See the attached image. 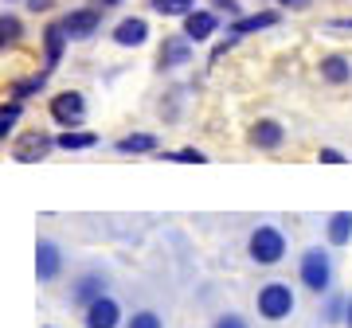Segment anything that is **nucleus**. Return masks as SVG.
I'll list each match as a JSON object with an SVG mask.
<instances>
[{
    "instance_id": "22",
    "label": "nucleus",
    "mask_w": 352,
    "mask_h": 328,
    "mask_svg": "<svg viewBox=\"0 0 352 328\" xmlns=\"http://www.w3.org/2000/svg\"><path fill=\"white\" fill-rule=\"evenodd\" d=\"M75 297H78V301H98V297H102V281L98 278H87L75 290Z\"/></svg>"
},
{
    "instance_id": "29",
    "label": "nucleus",
    "mask_w": 352,
    "mask_h": 328,
    "mask_svg": "<svg viewBox=\"0 0 352 328\" xmlns=\"http://www.w3.org/2000/svg\"><path fill=\"white\" fill-rule=\"evenodd\" d=\"M215 8H227V12H235L239 4H235V0H215Z\"/></svg>"
},
{
    "instance_id": "11",
    "label": "nucleus",
    "mask_w": 352,
    "mask_h": 328,
    "mask_svg": "<svg viewBox=\"0 0 352 328\" xmlns=\"http://www.w3.org/2000/svg\"><path fill=\"white\" fill-rule=\"evenodd\" d=\"M215 32V16L212 12H188L184 16V36L188 39H208Z\"/></svg>"
},
{
    "instance_id": "5",
    "label": "nucleus",
    "mask_w": 352,
    "mask_h": 328,
    "mask_svg": "<svg viewBox=\"0 0 352 328\" xmlns=\"http://www.w3.org/2000/svg\"><path fill=\"white\" fill-rule=\"evenodd\" d=\"M302 281L309 285V290H329V258L321 250H309L302 258Z\"/></svg>"
},
{
    "instance_id": "10",
    "label": "nucleus",
    "mask_w": 352,
    "mask_h": 328,
    "mask_svg": "<svg viewBox=\"0 0 352 328\" xmlns=\"http://www.w3.org/2000/svg\"><path fill=\"white\" fill-rule=\"evenodd\" d=\"M36 270H39V278H43V281H51L55 274H59V250H55V242H39Z\"/></svg>"
},
{
    "instance_id": "18",
    "label": "nucleus",
    "mask_w": 352,
    "mask_h": 328,
    "mask_svg": "<svg viewBox=\"0 0 352 328\" xmlns=\"http://www.w3.org/2000/svg\"><path fill=\"white\" fill-rule=\"evenodd\" d=\"M153 8L161 16H188L196 8V0H153Z\"/></svg>"
},
{
    "instance_id": "31",
    "label": "nucleus",
    "mask_w": 352,
    "mask_h": 328,
    "mask_svg": "<svg viewBox=\"0 0 352 328\" xmlns=\"http://www.w3.org/2000/svg\"><path fill=\"white\" fill-rule=\"evenodd\" d=\"M98 4H102V8H110V4H118V0H98Z\"/></svg>"
},
{
    "instance_id": "3",
    "label": "nucleus",
    "mask_w": 352,
    "mask_h": 328,
    "mask_svg": "<svg viewBox=\"0 0 352 328\" xmlns=\"http://www.w3.org/2000/svg\"><path fill=\"white\" fill-rule=\"evenodd\" d=\"M82 114H87V102H82V94H75V90H63V94L51 98V117H55L59 126H78Z\"/></svg>"
},
{
    "instance_id": "16",
    "label": "nucleus",
    "mask_w": 352,
    "mask_h": 328,
    "mask_svg": "<svg viewBox=\"0 0 352 328\" xmlns=\"http://www.w3.org/2000/svg\"><path fill=\"white\" fill-rule=\"evenodd\" d=\"M352 239V211H337L329 219V242L333 246H344Z\"/></svg>"
},
{
    "instance_id": "27",
    "label": "nucleus",
    "mask_w": 352,
    "mask_h": 328,
    "mask_svg": "<svg viewBox=\"0 0 352 328\" xmlns=\"http://www.w3.org/2000/svg\"><path fill=\"white\" fill-rule=\"evenodd\" d=\"M215 328H247V325H243L239 316H223V320H219Z\"/></svg>"
},
{
    "instance_id": "20",
    "label": "nucleus",
    "mask_w": 352,
    "mask_h": 328,
    "mask_svg": "<svg viewBox=\"0 0 352 328\" xmlns=\"http://www.w3.org/2000/svg\"><path fill=\"white\" fill-rule=\"evenodd\" d=\"M16 39H20V20H16V16H4V20H0V43L8 47Z\"/></svg>"
},
{
    "instance_id": "15",
    "label": "nucleus",
    "mask_w": 352,
    "mask_h": 328,
    "mask_svg": "<svg viewBox=\"0 0 352 328\" xmlns=\"http://www.w3.org/2000/svg\"><path fill=\"white\" fill-rule=\"evenodd\" d=\"M321 78L325 82H349L352 78V67L344 55H329V59H321Z\"/></svg>"
},
{
    "instance_id": "2",
    "label": "nucleus",
    "mask_w": 352,
    "mask_h": 328,
    "mask_svg": "<svg viewBox=\"0 0 352 328\" xmlns=\"http://www.w3.org/2000/svg\"><path fill=\"white\" fill-rule=\"evenodd\" d=\"M289 309H294V293H289V285L274 281V285L258 290V313H263L266 320H282V316H289Z\"/></svg>"
},
{
    "instance_id": "32",
    "label": "nucleus",
    "mask_w": 352,
    "mask_h": 328,
    "mask_svg": "<svg viewBox=\"0 0 352 328\" xmlns=\"http://www.w3.org/2000/svg\"><path fill=\"white\" fill-rule=\"evenodd\" d=\"M349 328H352V305H349Z\"/></svg>"
},
{
    "instance_id": "8",
    "label": "nucleus",
    "mask_w": 352,
    "mask_h": 328,
    "mask_svg": "<svg viewBox=\"0 0 352 328\" xmlns=\"http://www.w3.org/2000/svg\"><path fill=\"white\" fill-rule=\"evenodd\" d=\"M145 36H149V24L145 20H122V24L113 27V39L122 43V47H138V43H145Z\"/></svg>"
},
{
    "instance_id": "13",
    "label": "nucleus",
    "mask_w": 352,
    "mask_h": 328,
    "mask_svg": "<svg viewBox=\"0 0 352 328\" xmlns=\"http://www.w3.org/2000/svg\"><path fill=\"white\" fill-rule=\"evenodd\" d=\"M278 12H258V16H243L231 24V36H247V32H263V27H274Z\"/></svg>"
},
{
    "instance_id": "14",
    "label": "nucleus",
    "mask_w": 352,
    "mask_h": 328,
    "mask_svg": "<svg viewBox=\"0 0 352 328\" xmlns=\"http://www.w3.org/2000/svg\"><path fill=\"white\" fill-rule=\"evenodd\" d=\"M43 43H47V67H55V63H59V55H63V43H67L63 20H59V24H47V32H43Z\"/></svg>"
},
{
    "instance_id": "21",
    "label": "nucleus",
    "mask_w": 352,
    "mask_h": 328,
    "mask_svg": "<svg viewBox=\"0 0 352 328\" xmlns=\"http://www.w3.org/2000/svg\"><path fill=\"white\" fill-rule=\"evenodd\" d=\"M16 121H20V102H8V106L0 110V133L8 137V129H12Z\"/></svg>"
},
{
    "instance_id": "1",
    "label": "nucleus",
    "mask_w": 352,
    "mask_h": 328,
    "mask_svg": "<svg viewBox=\"0 0 352 328\" xmlns=\"http://www.w3.org/2000/svg\"><path fill=\"white\" fill-rule=\"evenodd\" d=\"M282 254H286V239H282V231L278 227H258L251 235V258L258 266L282 262Z\"/></svg>"
},
{
    "instance_id": "17",
    "label": "nucleus",
    "mask_w": 352,
    "mask_h": 328,
    "mask_svg": "<svg viewBox=\"0 0 352 328\" xmlns=\"http://www.w3.org/2000/svg\"><path fill=\"white\" fill-rule=\"evenodd\" d=\"M118 149L122 152H153L157 149V137H153V133H133V137L118 141Z\"/></svg>"
},
{
    "instance_id": "23",
    "label": "nucleus",
    "mask_w": 352,
    "mask_h": 328,
    "mask_svg": "<svg viewBox=\"0 0 352 328\" xmlns=\"http://www.w3.org/2000/svg\"><path fill=\"white\" fill-rule=\"evenodd\" d=\"M164 161H184V164H204L208 156L196 149H180V152H164Z\"/></svg>"
},
{
    "instance_id": "6",
    "label": "nucleus",
    "mask_w": 352,
    "mask_h": 328,
    "mask_svg": "<svg viewBox=\"0 0 352 328\" xmlns=\"http://www.w3.org/2000/svg\"><path fill=\"white\" fill-rule=\"evenodd\" d=\"M98 8H78V12H71L63 20V27H67V36L71 39H87V36H94V27H98Z\"/></svg>"
},
{
    "instance_id": "9",
    "label": "nucleus",
    "mask_w": 352,
    "mask_h": 328,
    "mask_svg": "<svg viewBox=\"0 0 352 328\" xmlns=\"http://www.w3.org/2000/svg\"><path fill=\"white\" fill-rule=\"evenodd\" d=\"M251 145H258V149L282 145V126H278V121H254L251 126Z\"/></svg>"
},
{
    "instance_id": "24",
    "label": "nucleus",
    "mask_w": 352,
    "mask_h": 328,
    "mask_svg": "<svg viewBox=\"0 0 352 328\" xmlns=\"http://www.w3.org/2000/svg\"><path fill=\"white\" fill-rule=\"evenodd\" d=\"M129 328H161V316H157V313H138Z\"/></svg>"
},
{
    "instance_id": "19",
    "label": "nucleus",
    "mask_w": 352,
    "mask_h": 328,
    "mask_svg": "<svg viewBox=\"0 0 352 328\" xmlns=\"http://www.w3.org/2000/svg\"><path fill=\"white\" fill-rule=\"evenodd\" d=\"M55 145H63V149H90V145H98V137L94 133H63Z\"/></svg>"
},
{
    "instance_id": "7",
    "label": "nucleus",
    "mask_w": 352,
    "mask_h": 328,
    "mask_svg": "<svg viewBox=\"0 0 352 328\" xmlns=\"http://www.w3.org/2000/svg\"><path fill=\"white\" fill-rule=\"evenodd\" d=\"M118 325V301L113 297H98L87 309V328H113Z\"/></svg>"
},
{
    "instance_id": "12",
    "label": "nucleus",
    "mask_w": 352,
    "mask_h": 328,
    "mask_svg": "<svg viewBox=\"0 0 352 328\" xmlns=\"http://www.w3.org/2000/svg\"><path fill=\"white\" fill-rule=\"evenodd\" d=\"M188 39H164V47H161V71H168V67H176V63H188Z\"/></svg>"
},
{
    "instance_id": "4",
    "label": "nucleus",
    "mask_w": 352,
    "mask_h": 328,
    "mask_svg": "<svg viewBox=\"0 0 352 328\" xmlns=\"http://www.w3.org/2000/svg\"><path fill=\"white\" fill-rule=\"evenodd\" d=\"M51 145H55V141H51L47 133H24V137H20V141L12 145V156H16L20 164L43 161V156L51 152Z\"/></svg>"
},
{
    "instance_id": "26",
    "label": "nucleus",
    "mask_w": 352,
    "mask_h": 328,
    "mask_svg": "<svg viewBox=\"0 0 352 328\" xmlns=\"http://www.w3.org/2000/svg\"><path fill=\"white\" fill-rule=\"evenodd\" d=\"M321 164H344V156L337 149H321Z\"/></svg>"
},
{
    "instance_id": "25",
    "label": "nucleus",
    "mask_w": 352,
    "mask_h": 328,
    "mask_svg": "<svg viewBox=\"0 0 352 328\" xmlns=\"http://www.w3.org/2000/svg\"><path fill=\"white\" fill-rule=\"evenodd\" d=\"M43 78H47V75H39V78H28V82H20V86H16V98H24V94H36V90L43 86Z\"/></svg>"
},
{
    "instance_id": "30",
    "label": "nucleus",
    "mask_w": 352,
    "mask_h": 328,
    "mask_svg": "<svg viewBox=\"0 0 352 328\" xmlns=\"http://www.w3.org/2000/svg\"><path fill=\"white\" fill-rule=\"evenodd\" d=\"M337 27H349V32H352V20H337Z\"/></svg>"
},
{
    "instance_id": "28",
    "label": "nucleus",
    "mask_w": 352,
    "mask_h": 328,
    "mask_svg": "<svg viewBox=\"0 0 352 328\" xmlns=\"http://www.w3.org/2000/svg\"><path fill=\"white\" fill-rule=\"evenodd\" d=\"M278 4H286V8H294V12H302V8H309V0H278Z\"/></svg>"
}]
</instances>
